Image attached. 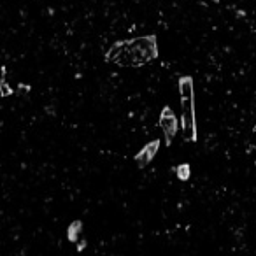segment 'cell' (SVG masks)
I'll return each instance as SVG.
<instances>
[{"instance_id": "4", "label": "cell", "mask_w": 256, "mask_h": 256, "mask_svg": "<svg viewBox=\"0 0 256 256\" xmlns=\"http://www.w3.org/2000/svg\"><path fill=\"white\" fill-rule=\"evenodd\" d=\"M158 149H160V141H158V139L156 141H151L149 144H146V146L135 154V163H137L141 169L142 167L149 165V163L153 162V158L156 156Z\"/></svg>"}, {"instance_id": "6", "label": "cell", "mask_w": 256, "mask_h": 256, "mask_svg": "<svg viewBox=\"0 0 256 256\" xmlns=\"http://www.w3.org/2000/svg\"><path fill=\"white\" fill-rule=\"evenodd\" d=\"M176 174H178V179L188 181L189 176H191V167H189V163H181V165H178L176 167Z\"/></svg>"}, {"instance_id": "7", "label": "cell", "mask_w": 256, "mask_h": 256, "mask_svg": "<svg viewBox=\"0 0 256 256\" xmlns=\"http://www.w3.org/2000/svg\"><path fill=\"white\" fill-rule=\"evenodd\" d=\"M0 93H2V97H9L12 93V90L9 88V84L5 83L4 79H0Z\"/></svg>"}, {"instance_id": "3", "label": "cell", "mask_w": 256, "mask_h": 256, "mask_svg": "<svg viewBox=\"0 0 256 256\" xmlns=\"http://www.w3.org/2000/svg\"><path fill=\"white\" fill-rule=\"evenodd\" d=\"M158 123H160V128H162L163 135H165L167 146H170L172 139L178 134V118H176V114H174L169 106H165L162 109V114H160V121Z\"/></svg>"}, {"instance_id": "2", "label": "cell", "mask_w": 256, "mask_h": 256, "mask_svg": "<svg viewBox=\"0 0 256 256\" xmlns=\"http://www.w3.org/2000/svg\"><path fill=\"white\" fill-rule=\"evenodd\" d=\"M179 93H181V128L183 137L188 142L197 141V125H195V90L193 77H179Z\"/></svg>"}, {"instance_id": "5", "label": "cell", "mask_w": 256, "mask_h": 256, "mask_svg": "<svg viewBox=\"0 0 256 256\" xmlns=\"http://www.w3.org/2000/svg\"><path fill=\"white\" fill-rule=\"evenodd\" d=\"M81 232H83V223L81 221H74V223H71V226L67 230V239L71 242H77Z\"/></svg>"}, {"instance_id": "1", "label": "cell", "mask_w": 256, "mask_h": 256, "mask_svg": "<svg viewBox=\"0 0 256 256\" xmlns=\"http://www.w3.org/2000/svg\"><path fill=\"white\" fill-rule=\"evenodd\" d=\"M158 58L156 36H144L132 40L116 42L106 53L107 62H114L121 67H141Z\"/></svg>"}]
</instances>
